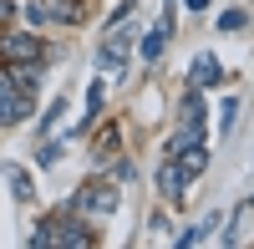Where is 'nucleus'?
Here are the masks:
<instances>
[{"mask_svg":"<svg viewBox=\"0 0 254 249\" xmlns=\"http://www.w3.org/2000/svg\"><path fill=\"white\" fill-rule=\"evenodd\" d=\"M132 36H137V26H132V5H122V10L112 15L107 36H102V51H97V61H102L107 71H122V66H127V51H132Z\"/></svg>","mask_w":254,"mask_h":249,"instance_id":"nucleus-1","label":"nucleus"},{"mask_svg":"<svg viewBox=\"0 0 254 249\" xmlns=\"http://www.w3.org/2000/svg\"><path fill=\"white\" fill-rule=\"evenodd\" d=\"M41 56H46V41L41 36H26V31L0 36V61H5V66H36Z\"/></svg>","mask_w":254,"mask_h":249,"instance_id":"nucleus-2","label":"nucleus"},{"mask_svg":"<svg viewBox=\"0 0 254 249\" xmlns=\"http://www.w3.org/2000/svg\"><path fill=\"white\" fill-rule=\"evenodd\" d=\"M76 209L87 214V219H107L117 209V188L107 178H97V183H81V193H76Z\"/></svg>","mask_w":254,"mask_h":249,"instance_id":"nucleus-3","label":"nucleus"},{"mask_svg":"<svg viewBox=\"0 0 254 249\" xmlns=\"http://www.w3.org/2000/svg\"><path fill=\"white\" fill-rule=\"evenodd\" d=\"M51 244H61V249H87V244H97V229L81 224V219H56L51 214Z\"/></svg>","mask_w":254,"mask_h":249,"instance_id":"nucleus-4","label":"nucleus"},{"mask_svg":"<svg viewBox=\"0 0 254 249\" xmlns=\"http://www.w3.org/2000/svg\"><path fill=\"white\" fill-rule=\"evenodd\" d=\"M31 20H36V26H51V20L71 26V20H81V0H36V5H31Z\"/></svg>","mask_w":254,"mask_h":249,"instance_id":"nucleus-5","label":"nucleus"},{"mask_svg":"<svg viewBox=\"0 0 254 249\" xmlns=\"http://www.w3.org/2000/svg\"><path fill=\"white\" fill-rule=\"evenodd\" d=\"M26 117H31V92L26 87H5V92H0V127L26 122Z\"/></svg>","mask_w":254,"mask_h":249,"instance_id":"nucleus-6","label":"nucleus"},{"mask_svg":"<svg viewBox=\"0 0 254 249\" xmlns=\"http://www.w3.org/2000/svg\"><path fill=\"white\" fill-rule=\"evenodd\" d=\"M158 193H163L168 203H183V198H188V178H183V168H178L173 158L158 168Z\"/></svg>","mask_w":254,"mask_h":249,"instance_id":"nucleus-7","label":"nucleus"},{"mask_svg":"<svg viewBox=\"0 0 254 249\" xmlns=\"http://www.w3.org/2000/svg\"><path fill=\"white\" fill-rule=\"evenodd\" d=\"M249 229H254V203H249V198H239L234 219H229V244L244 249V244H249Z\"/></svg>","mask_w":254,"mask_h":249,"instance_id":"nucleus-8","label":"nucleus"},{"mask_svg":"<svg viewBox=\"0 0 254 249\" xmlns=\"http://www.w3.org/2000/svg\"><path fill=\"white\" fill-rule=\"evenodd\" d=\"M219 76H224V66H219L208 51H203V56H193V66H188V81H193V87H214Z\"/></svg>","mask_w":254,"mask_h":249,"instance_id":"nucleus-9","label":"nucleus"},{"mask_svg":"<svg viewBox=\"0 0 254 249\" xmlns=\"http://www.w3.org/2000/svg\"><path fill=\"white\" fill-rule=\"evenodd\" d=\"M219 229H224V219H219V214H208V219H203V224H193L188 234H178V244H183V249H188V244H203V239H214Z\"/></svg>","mask_w":254,"mask_h":249,"instance_id":"nucleus-10","label":"nucleus"},{"mask_svg":"<svg viewBox=\"0 0 254 249\" xmlns=\"http://www.w3.org/2000/svg\"><path fill=\"white\" fill-rule=\"evenodd\" d=\"M163 41H168V20H163V26H153V31L142 36V46H137V56H142V61H158V56H163Z\"/></svg>","mask_w":254,"mask_h":249,"instance_id":"nucleus-11","label":"nucleus"},{"mask_svg":"<svg viewBox=\"0 0 254 249\" xmlns=\"http://www.w3.org/2000/svg\"><path fill=\"white\" fill-rule=\"evenodd\" d=\"M5 183H10V193H15L20 203H31V198H36V188H31V173H26V168H10V178H5Z\"/></svg>","mask_w":254,"mask_h":249,"instance_id":"nucleus-12","label":"nucleus"},{"mask_svg":"<svg viewBox=\"0 0 254 249\" xmlns=\"http://www.w3.org/2000/svg\"><path fill=\"white\" fill-rule=\"evenodd\" d=\"M117 142H122V132H117V122H107V127L97 132V158H112V153H117Z\"/></svg>","mask_w":254,"mask_h":249,"instance_id":"nucleus-13","label":"nucleus"},{"mask_svg":"<svg viewBox=\"0 0 254 249\" xmlns=\"http://www.w3.org/2000/svg\"><path fill=\"white\" fill-rule=\"evenodd\" d=\"M219 31H229V36L244 31V10H224V15H219Z\"/></svg>","mask_w":254,"mask_h":249,"instance_id":"nucleus-14","label":"nucleus"},{"mask_svg":"<svg viewBox=\"0 0 254 249\" xmlns=\"http://www.w3.org/2000/svg\"><path fill=\"white\" fill-rule=\"evenodd\" d=\"M102 102H107V87H102V81H92V87H87V107H92V117L102 112Z\"/></svg>","mask_w":254,"mask_h":249,"instance_id":"nucleus-15","label":"nucleus"},{"mask_svg":"<svg viewBox=\"0 0 254 249\" xmlns=\"http://www.w3.org/2000/svg\"><path fill=\"white\" fill-rule=\"evenodd\" d=\"M56 158H61V148H56V142H46V148H36V163H41V168H56Z\"/></svg>","mask_w":254,"mask_h":249,"instance_id":"nucleus-16","label":"nucleus"},{"mask_svg":"<svg viewBox=\"0 0 254 249\" xmlns=\"http://www.w3.org/2000/svg\"><path fill=\"white\" fill-rule=\"evenodd\" d=\"M234 117H239V102H224V112H219V132L234 127Z\"/></svg>","mask_w":254,"mask_h":249,"instance_id":"nucleus-17","label":"nucleus"},{"mask_svg":"<svg viewBox=\"0 0 254 249\" xmlns=\"http://www.w3.org/2000/svg\"><path fill=\"white\" fill-rule=\"evenodd\" d=\"M31 244H36V249H46V244H51V219H46V224H41V229L31 234Z\"/></svg>","mask_w":254,"mask_h":249,"instance_id":"nucleus-18","label":"nucleus"},{"mask_svg":"<svg viewBox=\"0 0 254 249\" xmlns=\"http://www.w3.org/2000/svg\"><path fill=\"white\" fill-rule=\"evenodd\" d=\"M0 20H15V0H0Z\"/></svg>","mask_w":254,"mask_h":249,"instance_id":"nucleus-19","label":"nucleus"},{"mask_svg":"<svg viewBox=\"0 0 254 249\" xmlns=\"http://www.w3.org/2000/svg\"><path fill=\"white\" fill-rule=\"evenodd\" d=\"M5 87H10V81H5V76H0V92H5Z\"/></svg>","mask_w":254,"mask_h":249,"instance_id":"nucleus-20","label":"nucleus"}]
</instances>
